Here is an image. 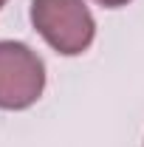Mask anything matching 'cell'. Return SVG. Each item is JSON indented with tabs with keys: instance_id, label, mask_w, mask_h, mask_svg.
<instances>
[{
	"instance_id": "cell-1",
	"label": "cell",
	"mask_w": 144,
	"mask_h": 147,
	"mask_svg": "<svg viewBox=\"0 0 144 147\" xmlns=\"http://www.w3.org/2000/svg\"><path fill=\"white\" fill-rule=\"evenodd\" d=\"M31 23L62 57L85 54L96 37V20L85 0H31Z\"/></svg>"
},
{
	"instance_id": "cell-2",
	"label": "cell",
	"mask_w": 144,
	"mask_h": 147,
	"mask_svg": "<svg viewBox=\"0 0 144 147\" xmlns=\"http://www.w3.org/2000/svg\"><path fill=\"white\" fill-rule=\"evenodd\" d=\"M45 91V62L17 40H0V110H26Z\"/></svg>"
},
{
	"instance_id": "cell-3",
	"label": "cell",
	"mask_w": 144,
	"mask_h": 147,
	"mask_svg": "<svg viewBox=\"0 0 144 147\" xmlns=\"http://www.w3.org/2000/svg\"><path fill=\"white\" fill-rule=\"evenodd\" d=\"M99 6H105V9H122V6H127L130 0H96Z\"/></svg>"
},
{
	"instance_id": "cell-4",
	"label": "cell",
	"mask_w": 144,
	"mask_h": 147,
	"mask_svg": "<svg viewBox=\"0 0 144 147\" xmlns=\"http://www.w3.org/2000/svg\"><path fill=\"white\" fill-rule=\"evenodd\" d=\"M3 6H6V0H0V9H3Z\"/></svg>"
}]
</instances>
